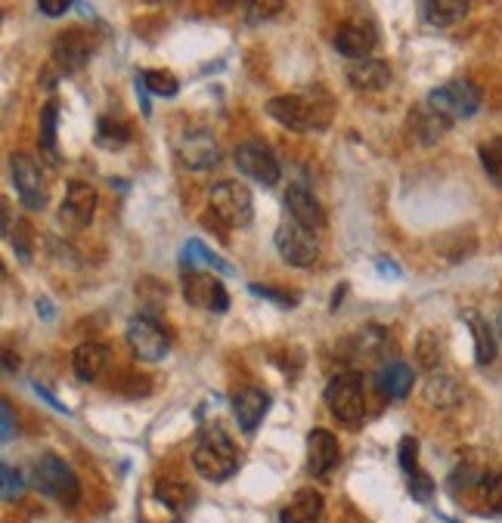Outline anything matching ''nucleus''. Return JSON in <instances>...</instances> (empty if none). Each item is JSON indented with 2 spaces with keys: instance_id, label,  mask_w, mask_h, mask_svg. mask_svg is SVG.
Returning <instances> with one entry per match:
<instances>
[{
  "instance_id": "obj_13",
  "label": "nucleus",
  "mask_w": 502,
  "mask_h": 523,
  "mask_svg": "<svg viewBox=\"0 0 502 523\" xmlns=\"http://www.w3.org/2000/svg\"><path fill=\"white\" fill-rule=\"evenodd\" d=\"M93 53V38L87 35L84 28H66V31H59L56 41H53V62L59 65L62 72H81L87 59Z\"/></svg>"
},
{
  "instance_id": "obj_7",
  "label": "nucleus",
  "mask_w": 502,
  "mask_h": 523,
  "mask_svg": "<svg viewBox=\"0 0 502 523\" xmlns=\"http://www.w3.org/2000/svg\"><path fill=\"white\" fill-rule=\"evenodd\" d=\"M276 251L286 264L301 267V270L313 267L320 257V245H317V239H313V230H307V226H301L295 220L292 223L286 220L276 230Z\"/></svg>"
},
{
  "instance_id": "obj_38",
  "label": "nucleus",
  "mask_w": 502,
  "mask_h": 523,
  "mask_svg": "<svg viewBox=\"0 0 502 523\" xmlns=\"http://www.w3.org/2000/svg\"><path fill=\"white\" fill-rule=\"evenodd\" d=\"M0 477H4V499L7 502H13V499H19L22 496V477H19V471H13V465H0Z\"/></svg>"
},
{
  "instance_id": "obj_17",
  "label": "nucleus",
  "mask_w": 502,
  "mask_h": 523,
  "mask_svg": "<svg viewBox=\"0 0 502 523\" xmlns=\"http://www.w3.org/2000/svg\"><path fill=\"white\" fill-rule=\"evenodd\" d=\"M326 514V499L323 493H317L313 486L298 489V493L282 505L279 511V523H320Z\"/></svg>"
},
{
  "instance_id": "obj_37",
  "label": "nucleus",
  "mask_w": 502,
  "mask_h": 523,
  "mask_svg": "<svg viewBox=\"0 0 502 523\" xmlns=\"http://www.w3.org/2000/svg\"><path fill=\"white\" fill-rule=\"evenodd\" d=\"M410 496L416 502H428L434 496V480L428 474H422V471H413L410 474Z\"/></svg>"
},
{
  "instance_id": "obj_24",
  "label": "nucleus",
  "mask_w": 502,
  "mask_h": 523,
  "mask_svg": "<svg viewBox=\"0 0 502 523\" xmlns=\"http://www.w3.org/2000/svg\"><path fill=\"white\" fill-rule=\"evenodd\" d=\"M410 127H413V137H416L422 146H431V143H437V140H441V137L447 134V130H450V118H444L441 112H434V109L425 103V106H419V109L413 112Z\"/></svg>"
},
{
  "instance_id": "obj_3",
  "label": "nucleus",
  "mask_w": 502,
  "mask_h": 523,
  "mask_svg": "<svg viewBox=\"0 0 502 523\" xmlns=\"http://www.w3.org/2000/svg\"><path fill=\"white\" fill-rule=\"evenodd\" d=\"M208 205L214 220L227 226V230H239V226H248L251 217H255V202H251V192L245 183L239 180H221L214 183L208 192Z\"/></svg>"
},
{
  "instance_id": "obj_40",
  "label": "nucleus",
  "mask_w": 502,
  "mask_h": 523,
  "mask_svg": "<svg viewBox=\"0 0 502 523\" xmlns=\"http://www.w3.org/2000/svg\"><path fill=\"white\" fill-rule=\"evenodd\" d=\"M72 7V0H38V10L50 19H59L66 16V10Z\"/></svg>"
},
{
  "instance_id": "obj_44",
  "label": "nucleus",
  "mask_w": 502,
  "mask_h": 523,
  "mask_svg": "<svg viewBox=\"0 0 502 523\" xmlns=\"http://www.w3.org/2000/svg\"><path fill=\"white\" fill-rule=\"evenodd\" d=\"M211 4H214V7H233L236 0H211Z\"/></svg>"
},
{
  "instance_id": "obj_2",
  "label": "nucleus",
  "mask_w": 502,
  "mask_h": 523,
  "mask_svg": "<svg viewBox=\"0 0 502 523\" xmlns=\"http://www.w3.org/2000/svg\"><path fill=\"white\" fill-rule=\"evenodd\" d=\"M193 468L199 471V477H205L211 483L230 480L239 471V452H236L233 440L224 431L202 434V440L193 449Z\"/></svg>"
},
{
  "instance_id": "obj_28",
  "label": "nucleus",
  "mask_w": 502,
  "mask_h": 523,
  "mask_svg": "<svg viewBox=\"0 0 502 523\" xmlns=\"http://www.w3.org/2000/svg\"><path fill=\"white\" fill-rule=\"evenodd\" d=\"M131 140V127L115 118H100L97 124V146L100 149H124Z\"/></svg>"
},
{
  "instance_id": "obj_36",
  "label": "nucleus",
  "mask_w": 502,
  "mask_h": 523,
  "mask_svg": "<svg viewBox=\"0 0 502 523\" xmlns=\"http://www.w3.org/2000/svg\"><path fill=\"white\" fill-rule=\"evenodd\" d=\"M186 257H199V260H205L208 267H214L217 273H230L227 260H224V257H217V254H211L202 242H190V245H186Z\"/></svg>"
},
{
  "instance_id": "obj_14",
  "label": "nucleus",
  "mask_w": 502,
  "mask_h": 523,
  "mask_svg": "<svg viewBox=\"0 0 502 523\" xmlns=\"http://www.w3.org/2000/svg\"><path fill=\"white\" fill-rule=\"evenodd\" d=\"M93 211H97V189L84 180H72L59 208V220L66 223L69 230H84L93 220Z\"/></svg>"
},
{
  "instance_id": "obj_18",
  "label": "nucleus",
  "mask_w": 502,
  "mask_h": 523,
  "mask_svg": "<svg viewBox=\"0 0 502 523\" xmlns=\"http://www.w3.org/2000/svg\"><path fill=\"white\" fill-rule=\"evenodd\" d=\"M332 44L341 56H348V59H369V53L375 50V31L366 22H348L335 31Z\"/></svg>"
},
{
  "instance_id": "obj_16",
  "label": "nucleus",
  "mask_w": 502,
  "mask_h": 523,
  "mask_svg": "<svg viewBox=\"0 0 502 523\" xmlns=\"http://www.w3.org/2000/svg\"><path fill=\"white\" fill-rule=\"evenodd\" d=\"M270 406V397L264 394L261 387H245L233 397V418L239 424L242 434H255L258 424L264 421V412Z\"/></svg>"
},
{
  "instance_id": "obj_31",
  "label": "nucleus",
  "mask_w": 502,
  "mask_h": 523,
  "mask_svg": "<svg viewBox=\"0 0 502 523\" xmlns=\"http://www.w3.org/2000/svg\"><path fill=\"white\" fill-rule=\"evenodd\" d=\"M140 78L152 96H177V90H180V81L171 72H143Z\"/></svg>"
},
{
  "instance_id": "obj_45",
  "label": "nucleus",
  "mask_w": 502,
  "mask_h": 523,
  "mask_svg": "<svg viewBox=\"0 0 502 523\" xmlns=\"http://www.w3.org/2000/svg\"><path fill=\"white\" fill-rule=\"evenodd\" d=\"M496 329H499V338H502V313H499V322H496Z\"/></svg>"
},
{
  "instance_id": "obj_4",
  "label": "nucleus",
  "mask_w": 502,
  "mask_h": 523,
  "mask_svg": "<svg viewBox=\"0 0 502 523\" xmlns=\"http://www.w3.org/2000/svg\"><path fill=\"white\" fill-rule=\"evenodd\" d=\"M31 477H35V486L41 489L44 496L56 499L59 505H78L81 499V480L75 477V471L59 459V455H41V459L35 462V471H31Z\"/></svg>"
},
{
  "instance_id": "obj_6",
  "label": "nucleus",
  "mask_w": 502,
  "mask_h": 523,
  "mask_svg": "<svg viewBox=\"0 0 502 523\" xmlns=\"http://www.w3.org/2000/svg\"><path fill=\"white\" fill-rule=\"evenodd\" d=\"M428 106L434 112H441L444 118H450V121L453 118H472L481 109V90L472 81L456 78V81H450L444 87L431 90Z\"/></svg>"
},
{
  "instance_id": "obj_11",
  "label": "nucleus",
  "mask_w": 502,
  "mask_h": 523,
  "mask_svg": "<svg viewBox=\"0 0 502 523\" xmlns=\"http://www.w3.org/2000/svg\"><path fill=\"white\" fill-rule=\"evenodd\" d=\"M177 158H180V165L190 171H208L221 161V149H217L208 130L196 127V130H186L177 140Z\"/></svg>"
},
{
  "instance_id": "obj_19",
  "label": "nucleus",
  "mask_w": 502,
  "mask_h": 523,
  "mask_svg": "<svg viewBox=\"0 0 502 523\" xmlns=\"http://www.w3.org/2000/svg\"><path fill=\"white\" fill-rule=\"evenodd\" d=\"M286 208H289L292 220L301 223V226H307V230H320V226L326 223V214H323V205L317 202V195H313V192H310L307 186H301V183L289 186V192H286Z\"/></svg>"
},
{
  "instance_id": "obj_42",
  "label": "nucleus",
  "mask_w": 502,
  "mask_h": 523,
  "mask_svg": "<svg viewBox=\"0 0 502 523\" xmlns=\"http://www.w3.org/2000/svg\"><path fill=\"white\" fill-rule=\"evenodd\" d=\"M251 291L261 294V298H273V301H279V304H295V301H298V298H292V294H279V291L264 288V285H251Z\"/></svg>"
},
{
  "instance_id": "obj_23",
  "label": "nucleus",
  "mask_w": 502,
  "mask_h": 523,
  "mask_svg": "<svg viewBox=\"0 0 502 523\" xmlns=\"http://www.w3.org/2000/svg\"><path fill=\"white\" fill-rule=\"evenodd\" d=\"M422 394H425V403L434 409H456L462 403V387L447 372H431Z\"/></svg>"
},
{
  "instance_id": "obj_5",
  "label": "nucleus",
  "mask_w": 502,
  "mask_h": 523,
  "mask_svg": "<svg viewBox=\"0 0 502 523\" xmlns=\"http://www.w3.org/2000/svg\"><path fill=\"white\" fill-rule=\"evenodd\" d=\"M326 406L341 424H360L366 412V394H363V375L360 372H341L326 387Z\"/></svg>"
},
{
  "instance_id": "obj_41",
  "label": "nucleus",
  "mask_w": 502,
  "mask_h": 523,
  "mask_svg": "<svg viewBox=\"0 0 502 523\" xmlns=\"http://www.w3.org/2000/svg\"><path fill=\"white\" fill-rule=\"evenodd\" d=\"M0 418H4V443H10L16 437V418H13V406L10 400L0 403Z\"/></svg>"
},
{
  "instance_id": "obj_43",
  "label": "nucleus",
  "mask_w": 502,
  "mask_h": 523,
  "mask_svg": "<svg viewBox=\"0 0 502 523\" xmlns=\"http://www.w3.org/2000/svg\"><path fill=\"white\" fill-rule=\"evenodd\" d=\"M35 394H38V397H44V400H47V403H50V406H53V409H56V412H69V409H66V406H62V403H59V400H53V397H50V394H47V390H44V387H41V384H35Z\"/></svg>"
},
{
  "instance_id": "obj_12",
  "label": "nucleus",
  "mask_w": 502,
  "mask_h": 523,
  "mask_svg": "<svg viewBox=\"0 0 502 523\" xmlns=\"http://www.w3.org/2000/svg\"><path fill=\"white\" fill-rule=\"evenodd\" d=\"M10 174H13V183H16V192L19 199L28 211H41L47 205V192H44V177H41V168L31 161L28 155H13L10 158Z\"/></svg>"
},
{
  "instance_id": "obj_9",
  "label": "nucleus",
  "mask_w": 502,
  "mask_h": 523,
  "mask_svg": "<svg viewBox=\"0 0 502 523\" xmlns=\"http://www.w3.org/2000/svg\"><path fill=\"white\" fill-rule=\"evenodd\" d=\"M183 298L208 313H224L230 307V294L224 282L211 273H196V270L183 273Z\"/></svg>"
},
{
  "instance_id": "obj_26",
  "label": "nucleus",
  "mask_w": 502,
  "mask_h": 523,
  "mask_svg": "<svg viewBox=\"0 0 502 523\" xmlns=\"http://www.w3.org/2000/svg\"><path fill=\"white\" fill-rule=\"evenodd\" d=\"M428 22L437 28H450L468 16V0H425Z\"/></svg>"
},
{
  "instance_id": "obj_30",
  "label": "nucleus",
  "mask_w": 502,
  "mask_h": 523,
  "mask_svg": "<svg viewBox=\"0 0 502 523\" xmlns=\"http://www.w3.org/2000/svg\"><path fill=\"white\" fill-rule=\"evenodd\" d=\"M416 363L428 372L437 369V363H441V341H437L434 332H422L419 341H416Z\"/></svg>"
},
{
  "instance_id": "obj_34",
  "label": "nucleus",
  "mask_w": 502,
  "mask_h": 523,
  "mask_svg": "<svg viewBox=\"0 0 502 523\" xmlns=\"http://www.w3.org/2000/svg\"><path fill=\"white\" fill-rule=\"evenodd\" d=\"M282 13V0H248V22H267Z\"/></svg>"
},
{
  "instance_id": "obj_35",
  "label": "nucleus",
  "mask_w": 502,
  "mask_h": 523,
  "mask_svg": "<svg viewBox=\"0 0 502 523\" xmlns=\"http://www.w3.org/2000/svg\"><path fill=\"white\" fill-rule=\"evenodd\" d=\"M481 489H484V502H487V508L502 511V471L487 474L484 483H481Z\"/></svg>"
},
{
  "instance_id": "obj_1",
  "label": "nucleus",
  "mask_w": 502,
  "mask_h": 523,
  "mask_svg": "<svg viewBox=\"0 0 502 523\" xmlns=\"http://www.w3.org/2000/svg\"><path fill=\"white\" fill-rule=\"evenodd\" d=\"M267 115L289 130H323L332 115V103L323 93L310 96H273Z\"/></svg>"
},
{
  "instance_id": "obj_25",
  "label": "nucleus",
  "mask_w": 502,
  "mask_h": 523,
  "mask_svg": "<svg viewBox=\"0 0 502 523\" xmlns=\"http://www.w3.org/2000/svg\"><path fill=\"white\" fill-rule=\"evenodd\" d=\"M56 124H59V103L50 100L41 109L38 118V143H41V155H47L53 165H59V149H56Z\"/></svg>"
},
{
  "instance_id": "obj_29",
  "label": "nucleus",
  "mask_w": 502,
  "mask_h": 523,
  "mask_svg": "<svg viewBox=\"0 0 502 523\" xmlns=\"http://www.w3.org/2000/svg\"><path fill=\"white\" fill-rule=\"evenodd\" d=\"M478 155H481V165H484L487 177L502 186V137H493V140L481 143Z\"/></svg>"
},
{
  "instance_id": "obj_8",
  "label": "nucleus",
  "mask_w": 502,
  "mask_h": 523,
  "mask_svg": "<svg viewBox=\"0 0 502 523\" xmlns=\"http://www.w3.org/2000/svg\"><path fill=\"white\" fill-rule=\"evenodd\" d=\"M128 344L140 363H159L171 347V338L152 316H134L128 322Z\"/></svg>"
},
{
  "instance_id": "obj_20",
  "label": "nucleus",
  "mask_w": 502,
  "mask_h": 523,
  "mask_svg": "<svg viewBox=\"0 0 502 523\" xmlns=\"http://www.w3.org/2000/svg\"><path fill=\"white\" fill-rule=\"evenodd\" d=\"M109 359H112V353H109L106 344L87 341V344L75 347V353H72V372H75L84 384H90V381L103 378V372L109 369Z\"/></svg>"
},
{
  "instance_id": "obj_15",
  "label": "nucleus",
  "mask_w": 502,
  "mask_h": 523,
  "mask_svg": "<svg viewBox=\"0 0 502 523\" xmlns=\"http://www.w3.org/2000/svg\"><path fill=\"white\" fill-rule=\"evenodd\" d=\"M341 462V446L338 437L326 428H313L307 434V471L313 477H326Z\"/></svg>"
},
{
  "instance_id": "obj_33",
  "label": "nucleus",
  "mask_w": 502,
  "mask_h": 523,
  "mask_svg": "<svg viewBox=\"0 0 502 523\" xmlns=\"http://www.w3.org/2000/svg\"><path fill=\"white\" fill-rule=\"evenodd\" d=\"M397 459H400V468L406 474L419 471V440L416 437H403L400 440V449H397Z\"/></svg>"
},
{
  "instance_id": "obj_10",
  "label": "nucleus",
  "mask_w": 502,
  "mask_h": 523,
  "mask_svg": "<svg viewBox=\"0 0 502 523\" xmlns=\"http://www.w3.org/2000/svg\"><path fill=\"white\" fill-rule=\"evenodd\" d=\"M236 168L251 177V180H258L264 186H276L279 183V161L273 155L270 146H264L261 140H248L236 149Z\"/></svg>"
},
{
  "instance_id": "obj_39",
  "label": "nucleus",
  "mask_w": 502,
  "mask_h": 523,
  "mask_svg": "<svg viewBox=\"0 0 502 523\" xmlns=\"http://www.w3.org/2000/svg\"><path fill=\"white\" fill-rule=\"evenodd\" d=\"M13 239V248L22 260H31V226L28 223H19L16 226V233H10Z\"/></svg>"
},
{
  "instance_id": "obj_21",
  "label": "nucleus",
  "mask_w": 502,
  "mask_h": 523,
  "mask_svg": "<svg viewBox=\"0 0 502 523\" xmlns=\"http://www.w3.org/2000/svg\"><path fill=\"white\" fill-rule=\"evenodd\" d=\"M413 384H416V372L406 363H400V359L385 363L375 372V387H379L382 397H388V400H403L413 390Z\"/></svg>"
},
{
  "instance_id": "obj_27",
  "label": "nucleus",
  "mask_w": 502,
  "mask_h": 523,
  "mask_svg": "<svg viewBox=\"0 0 502 523\" xmlns=\"http://www.w3.org/2000/svg\"><path fill=\"white\" fill-rule=\"evenodd\" d=\"M468 325H472V335H475V359L478 366H490L496 359V338H493V329L478 316V313H465Z\"/></svg>"
},
{
  "instance_id": "obj_22",
  "label": "nucleus",
  "mask_w": 502,
  "mask_h": 523,
  "mask_svg": "<svg viewBox=\"0 0 502 523\" xmlns=\"http://www.w3.org/2000/svg\"><path fill=\"white\" fill-rule=\"evenodd\" d=\"M348 84L354 90H382L391 84V65L382 59H354L348 65Z\"/></svg>"
},
{
  "instance_id": "obj_32",
  "label": "nucleus",
  "mask_w": 502,
  "mask_h": 523,
  "mask_svg": "<svg viewBox=\"0 0 502 523\" xmlns=\"http://www.w3.org/2000/svg\"><path fill=\"white\" fill-rule=\"evenodd\" d=\"M155 496H159L168 508L180 511L186 502H190V489H186L183 483H177V480H162L159 486H155Z\"/></svg>"
}]
</instances>
